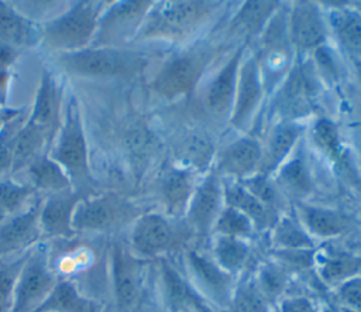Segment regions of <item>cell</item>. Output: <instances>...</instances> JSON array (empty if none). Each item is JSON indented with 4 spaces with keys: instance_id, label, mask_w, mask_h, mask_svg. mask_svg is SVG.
I'll return each mask as SVG.
<instances>
[{
    "instance_id": "f1b7e54d",
    "label": "cell",
    "mask_w": 361,
    "mask_h": 312,
    "mask_svg": "<svg viewBox=\"0 0 361 312\" xmlns=\"http://www.w3.org/2000/svg\"><path fill=\"white\" fill-rule=\"evenodd\" d=\"M209 253L226 272L235 277L247 264L250 246L243 239L212 234Z\"/></svg>"
},
{
    "instance_id": "e0dca14e",
    "label": "cell",
    "mask_w": 361,
    "mask_h": 312,
    "mask_svg": "<svg viewBox=\"0 0 361 312\" xmlns=\"http://www.w3.org/2000/svg\"><path fill=\"white\" fill-rule=\"evenodd\" d=\"M244 58V47H240L224 65L210 78L204 89V107L216 117H228L234 100L237 73Z\"/></svg>"
},
{
    "instance_id": "52a82bcc",
    "label": "cell",
    "mask_w": 361,
    "mask_h": 312,
    "mask_svg": "<svg viewBox=\"0 0 361 312\" xmlns=\"http://www.w3.org/2000/svg\"><path fill=\"white\" fill-rule=\"evenodd\" d=\"M58 278L49 265L47 246L37 244L25 254L18 272L11 312H34L55 287Z\"/></svg>"
},
{
    "instance_id": "44dd1931",
    "label": "cell",
    "mask_w": 361,
    "mask_h": 312,
    "mask_svg": "<svg viewBox=\"0 0 361 312\" xmlns=\"http://www.w3.org/2000/svg\"><path fill=\"white\" fill-rule=\"evenodd\" d=\"M298 220L313 240L336 239L345 234L351 227V220L345 215L305 203L298 205Z\"/></svg>"
},
{
    "instance_id": "836d02e7",
    "label": "cell",
    "mask_w": 361,
    "mask_h": 312,
    "mask_svg": "<svg viewBox=\"0 0 361 312\" xmlns=\"http://www.w3.org/2000/svg\"><path fill=\"white\" fill-rule=\"evenodd\" d=\"M278 8L279 3L276 1H245L235 13L230 28L244 34H261Z\"/></svg>"
},
{
    "instance_id": "7402d4cb",
    "label": "cell",
    "mask_w": 361,
    "mask_h": 312,
    "mask_svg": "<svg viewBox=\"0 0 361 312\" xmlns=\"http://www.w3.org/2000/svg\"><path fill=\"white\" fill-rule=\"evenodd\" d=\"M299 136L300 127L293 120L282 121L275 126L262 147V158L257 174L268 176L275 172L289 158Z\"/></svg>"
},
{
    "instance_id": "7a4b0ae2",
    "label": "cell",
    "mask_w": 361,
    "mask_h": 312,
    "mask_svg": "<svg viewBox=\"0 0 361 312\" xmlns=\"http://www.w3.org/2000/svg\"><path fill=\"white\" fill-rule=\"evenodd\" d=\"M147 58L137 51L120 47H89L76 52L58 54V65L78 76H131L144 69Z\"/></svg>"
},
{
    "instance_id": "484cf974",
    "label": "cell",
    "mask_w": 361,
    "mask_h": 312,
    "mask_svg": "<svg viewBox=\"0 0 361 312\" xmlns=\"http://www.w3.org/2000/svg\"><path fill=\"white\" fill-rule=\"evenodd\" d=\"M34 312H100V306L96 301L82 295L72 281L58 280Z\"/></svg>"
},
{
    "instance_id": "d6a6232c",
    "label": "cell",
    "mask_w": 361,
    "mask_h": 312,
    "mask_svg": "<svg viewBox=\"0 0 361 312\" xmlns=\"http://www.w3.org/2000/svg\"><path fill=\"white\" fill-rule=\"evenodd\" d=\"M32 31L30 20L0 1V47H24L32 41Z\"/></svg>"
},
{
    "instance_id": "4dcf8cb0",
    "label": "cell",
    "mask_w": 361,
    "mask_h": 312,
    "mask_svg": "<svg viewBox=\"0 0 361 312\" xmlns=\"http://www.w3.org/2000/svg\"><path fill=\"white\" fill-rule=\"evenodd\" d=\"M271 230V241L276 251L283 250H314V240L303 229L298 217L278 216Z\"/></svg>"
},
{
    "instance_id": "5bb4252c",
    "label": "cell",
    "mask_w": 361,
    "mask_h": 312,
    "mask_svg": "<svg viewBox=\"0 0 361 312\" xmlns=\"http://www.w3.org/2000/svg\"><path fill=\"white\" fill-rule=\"evenodd\" d=\"M290 45L300 51H316L327 40V21L313 1H295L286 13Z\"/></svg>"
},
{
    "instance_id": "3957f363",
    "label": "cell",
    "mask_w": 361,
    "mask_h": 312,
    "mask_svg": "<svg viewBox=\"0 0 361 312\" xmlns=\"http://www.w3.org/2000/svg\"><path fill=\"white\" fill-rule=\"evenodd\" d=\"M102 3L79 1L48 21L42 28V44L58 54L76 52L93 44Z\"/></svg>"
},
{
    "instance_id": "ba28073f",
    "label": "cell",
    "mask_w": 361,
    "mask_h": 312,
    "mask_svg": "<svg viewBox=\"0 0 361 312\" xmlns=\"http://www.w3.org/2000/svg\"><path fill=\"white\" fill-rule=\"evenodd\" d=\"M180 243V229L165 213H141L133 223L128 247L140 258H154L173 250Z\"/></svg>"
},
{
    "instance_id": "f546056e",
    "label": "cell",
    "mask_w": 361,
    "mask_h": 312,
    "mask_svg": "<svg viewBox=\"0 0 361 312\" xmlns=\"http://www.w3.org/2000/svg\"><path fill=\"white\" fill-rule=\"evenodd\" d=\"M327 24L341 47L361 58V13L353 8H336L329 14Z\"/></svg>"
},
{
    "instance_id": "4316f807",
    "label": "cell",
    "mask_w": 361,
    "mask_h": 312,
    "mask_svg": "<svg viewBox=\"0 0 361 312\" xmlns=\"http://www.w3.org/2000/svg\"><path fill=\"white\" fill-rule=\"evenodd\" d=\"M51 141L52 138L48 136L47 131L27 120L25 124L17 128L13 136L11 171L27 168L31 161L41 155L44 145Z\"/></svg>"
},
{
    "instance_id": "7bdbcfd3",
    "label": "cell",
    "mask_w": 361,
    "mask_h": 312,
    "mask_svg": "<svg viewBox=\"0 0 361 312\" xmlns=\"http://www.w3.org/2000/svg\"><path fill=\"white\" fill-rule=\"evenodd\" d=\"M336 304L348 312H361V275L347 280L333 289Z\"/></svg>"
},
{
    "instance_id": "9a60e30c",
    "label": "cell",
    "mask_w": 361,
    "mask_h": 312,
    "mask_svg": "<svg viewBox=\"0 0 361 312\" xmlns=\"http://www.w3.org/2000/svg\"><path fill=\"white\" fill-rule=\"evenodd\" d=\"M86 195L87 192L71 188L52 193L41 202L39 224L42 236L72 239L76 234L72 224L75 209Z\"/></svg>"
},
{
    "instance_id": "7dc6e473",
    "label": "cell",
    "mask_w": 361,
    "mask_h": 312,
    "mask_svg": "<svg viewBox=\"0 0 361 312\" xmlns=\"http://www.w3.org/2000/svg\"><path fill=\"white\" fill-rule=\"evenodd\" d=\"M193 312H216L213 311L212 306L207 305V302L204 299H202L199 295L195 299V305H193Z\"/></svg>"
},
{
    "instance_id": "60d3db41",
    "label": "cell",
    "mask_w": 361,
    "mask_h": 312,
    "mask_svg": "<svg viewBox=\"0 0 361 312\" xmlns=\"http://www.w3.org/2000/svg\"><path fill=\"white\" fill-rule=\"evenodd\" d=\"M24 256L14 258L13 261L0 263V312H11L14 302V288L18 272L24 263Z\"/></svg>"
},
{
    "instance_id": "ac0fdd59",
    "label": "cell",
    "mask_w": 361,
    "mask_h": 312,
    "mask_svg": "<svg viewBox=\"0 0 361 312\" xmlns=\"http://www.w3.org/2000/svg\"><path fill=\"white\" fill-rule=\"evenodd\" d=\"M313 271L329 288L361 275V256L331 246L320 247L313 253Z\"/></svg>"
},
{
    "instance_id": "ee69618b",
    "label": "cell",
    "mask_w": 361,
    "mask_h": 312,
    "mask_svg": "<svg viewBox=\"0 0 361 312\" xmlns=\"http://www.w3.org/2000/svg\"><path fill=\"white\" fill-rule=\"evenodd\" d=\"M241 184L252 193L255 195L261 202H264L267 206L276 210V205L279 202L276 188L268 181V176L264 175H252L247 179H243Z\"/></svg>"
},
{
    "instance_id": "8fae6325",
    "label": "cell",
    "mask_w": 361,
    "mask_h": 312,
    "mask_svg": "<svg viewBox=\"0 0 361 312\" xmlns=\"http://www.w3.org/2000/svg\"><path fill=\"white\" fill-rule=\"evenodd\" d=\"M111 289L116 305L121 311L133 308L142 289V258L137 257L128 246L116 241L110 248Z\"/></svg>"
},
{
    "instance_id": "d6986e66",
    "label": "cell",
    "mask_w": 361,
    "mask_h": 312,
    "mask_svg": "<svg viewBox=\"0 0 361 312\" xmlns=\"http://www.w3.org/2000/svg\"><path fill=\"white\" fill-rule=\"evenodd\" d=\"M262 145L251 137H241L221 150L216 168L219 174L235 179H247L259 169Z\"/></svg>"
},
{
    "instance_id": "4fadbf2b",
    "label": "cell",
    "mask_w": 361,
    "mask_h": 312,
    "mask_svg": "<svg viewBox=\"0 0 361 312\" xmlns=\"http://www.w3.org/2000/svg\"><path fill=\"white\" fill-rule=\"evenodd\" d=\"M264 88L265 85L258 59L254 55L244 56L238 68L234 100L228 116L233 127L244 128L250 124L261 104Z\"/></svg>"
},
{
    "instance_id": "9c48e42d",
    "label": "cell",
    "mask_w": 361,
    "mask_h": 312,
    "mask_svg": "<svg viewBox=\"0 0 361 312\" xmlns=\"http://www.w3.org/2000/svg\"><path fill=\"white\" fill-rule=\"evenodd\" d=\"M185 264L192 281L189 284L197 295L224 309L237 285L234 275L226 272L210 253L197 248H190L185 253Z\"/></svg>"
},
{
    "instance_id": "1f68e13d",
    "label": "cell",
    "mask_w": 361,
    "mask_h": 312,
    "mask_svg": "<svg viewBox=\"0 0 361 312\" xmlns=\"http://www.w3.org/2000/svg\"><path fill=\"white\" fill-rule=\"evenodd\" d=\"M164 296L171 311L173 312H193L195 299L197 292L192 288L188 280H185L171 264L164 263L161 270Z\"/></svg>"
},
{
    "instance_id": "74e56055",
    "label": "cell",
    "mask_w": 361,
    "mask_h": 312,
    "mask_svg": "<svg viewBox=\"0 0 361 312\" xmlns=\"http://www.w3.org/2000/svg\"><path fill=\"white\" fill-rule=\"evenodd\" d=\"M281 185L295 196H305L312 189L310 172L300 157L288 158L278 169Z\"/></svg>"
},
{
    "instance_id": "c3c4849f",
    "label": "cell",
    "mask_w": 361,
    "mask_h": 312,
    "mask_svg": "<svg viewBox=\"0 0 361 312\" xmlns=\"http://www.w3.org/2000/svg\"><path fill=\"white\" fill-rule=\"evenodd\" d=\"M272 312H276V311H272Z\"/></svg>"
},
{
    "instance_id": "8d00e7d4",
    "label": "cell",
    "mask_w": 361,
    "mask_h": 312,
    "mask_svg": "<svg viewBox=\"0 0 361 312\" xmlns=\"http://www.w3.org/2000/svg\"><path fill=\"white\" fill-rule=\"evenodd\" d=\"M32 195L35 189L27 184L0 181V223L30 208Z\"/></svg>"
},
{
    "instance_id": "6da1fadb",
    "label": "cell",
    "mask_w": 361,
    "mask_h": 312,
    "mask_svg": "<svg viewBox=\"0 0 361 312\" xmlns=\"http://www.w3.org/2000/svg\"><path fill=\"white\" fill-rule=\"evenodd\" d=\"M49 157L63 169L73 189L87 192L93 185L89 152L76 100L72 97L63 110L56 141Z\"/></svg>"
},
{
    "instance_id": "2e32d148",
    "label": "cell",
    "mask_w": 361,
    "mask_h": 312,
    "mask_svg": "<svg viewBox=\"0 0 361 312\" xmlns=\"http://www.w3.org/2000/svg\"><path fill=\"white\" fill-rule=\"evenodd\" d=\"M39 209L41 202H35L0 223V258L30 250L41 239Z\"/></svg>"
},
{
    "instance_id": "ffe728a7",
    "label": "cell",
    "mask_w": 361,
    "mask_h": 312,
    "mask_svg": "<svg viewBox=\"0 0 361 312\" xmlns=\"http://www.w3.org/2000/svg\"><path fill=\"white\" fill-rule=\"evenodd\" d=\"M61 89L55 76L49 71H44L28 121L47 131L51 138L55 137L56 128L61 124Z\"/></svg>"
},
{
    "instance_id": "e575fe53",
    "label": "cell",
    "mask_w": 361,
    "mask_h": 312,
    "mask_svg": "<svg viewBox=\"0 0 361 312\" xmlns=\"http://www.w3.org/2000/svg\"><path fill=\"white\" fill-rule=\"evenodd\" d=\"M224 312H272V304L261 292L252 277L235 285Z\"/></svg>"
},
{
    "instance_id": "cb8c5ba5",
    "label": "cell",
    "mask_w": 361,
    "mask_h": 312,
    "mask_svg": "<svg viewBox=\"0 0 361 312\" xmlns=\"http://www.w3.org/2000/svg\"><path fill=\"white\" fill-rule=\"evenodd\" d=\"M314 71L307 64L295 65L281 88L279 102L289 114L299 116L312 102L314 93Z\"/></svg>"
},
{
    "instance_id": "bcb514c9",
    "label": "cell",
    "mask_w": 361,
    "mask_h": 312,
    "mask_svg": "<svg viewBox=\"0 0 361 312\" xmlns=\"http://www.w3.org/2000/svg\"><path fill=\"white\" fill-rule=\"evenodd\" d=\"M16 131L13 124H7L0 133V174L11 169V143Z\"/></svg>"
},
{
    "instance_id": "83f0119b",
    "label": "cell",
    "mask_w": 361,
    "mask_h": 312,
    "mask_svg": "<svg viewBox=\"0 0 361 312\" xmlns=\"http://www.w3.org/2000/svg\"><path fill=\"white\" fill-rule=\"evenodd\" d=\"M27 172L30 178V186L37 191L49 192V195L71 189V181L63 172V169L49 157L38 155L34 161L27 165Z\"/></svg>"
},
{
    "instance_id": "603a6c76",
    "label": "cell",
    "mask_w": 361,
    "mask_h": 312,
    "mask_svg": "<svg viewBox=\"0 0 361 312\" xmlns=\"http://www.w3.org/2000/svg\"><path fill=\"white\" fill-rule=\"evenodd\" d=\"M223 196L224 205L244 213L254 223L257 230L271 229L278 217L272 208L261 202L241 182H223Z\"/></svg>"
},
{
    "instance_id": "f35d334b",
    "label": "cell",
    "mask_w": 361,
    "mask_h": 312,
    "mask_svg": "<svg viewBox=\"0 0 361 312\" xmlns=\"http://www.w3.org/2000/svg\"><path fill=\"white\" fill-rule=\"evenodd\" d=\"M313 144L330 161L340 162L344 157L341 138L337 126L329 119H317L312 126Z\"/></svg>"
},
{
    "instance_id": "8992f818",
    "label": "cell",
    "mask_w": 361,
    "mask_h": 312,
    "mask_svg": "<svg viewBox=\"0 0 361 312\" xmlns=\"http://www.w3.org/2000/svg\"><path fill=\"white\" fill-rule=\"evenodd\" d=\"M140 215L137 206L124 196L116 193L86 195L75 209L72 224L76 233H102L134 223Z\"/></svg>"
},
{
    "instance_id": "30bf717a",
    "label": "cell",
    "mask_w": 361,
    "mask_h": 312,
    "mask_svg": "<svg viewBox=\"0 0 361 312\" xmlns=\"http://www.w3.org/2000/svg\"><path fill=\"white\" fill-rule=\"evenodd\" d=\"M152 1H120L100 14L97 30L90 47H118L140 31Z\"/></svg>"
},
{
    "instance_id": "5b68a950",
    "label": "cell",
    "mask_w": 361,
    "mask_h": 312,
    "mask_svg": "<svg viewBox=\"0 0 361 312\" xmlns=\"http://www.w3.org/2000/svg\"><path fill=\"white\" fill-rule=\"evenodd\" d=\"M213 58L214 49L202 45L173 55L155 73L151 82L152 90L166 99L189 93L197 85Z\"/></svg>"
},
{
    "instance_id": "d4e9b609",
    "label": "cell",
    "mask_w": 361,
    "mask_h": 312,
    "mask_svg": "<svg viewBox=\"0 0 361 312\" xmlns=\"http://www.w3.org/2000/svg\"><path fill=\"white\" fill-rule=\"evenodd\" d=\"M196 186L197 184L190 169L176 168L169 171L161 186L165 215L172 219L183 216Z\"/></svg>"
},
{
    "instance_id": "7c38bea8",
    "label": "cell",
    "mask_w": 361,
    "mask_h": 312,
    "mask_svg": "<svg viewBox=\"0 0 361 312\" xmlns=\"http://www.w3.org/2000/svg\"><path fill=\"white\" fill-rule=\"evenodd\" d=\"M224 208L223 182L219 175L209 174L202 179L185 210L186 227L197 236L212 233L214 222Z\"/></svg>"
},
{
    "instance_id": "277c9868",
    "label": "cell",
    "mask_w": 361,
    "mask_h": 312,
    "mask_svg": "<svg viewBox=\"0 0 361 312\" xmlns=\"http://www.w3.org/2000/svg\"><path fill=\"white\" fill-rule=\"evenodd\" d=\"M219 3L212 1H164L152 6L140 31V38L179 40L204 24Z\"/></svg>"
},
{
    "instance_id": "ab89813d",
    "label": "cell",
    "mask_w": 361,
    "mask_h": 312,
    "mask_svg": "<svg viewBox=\"0 0 361 312\" xmlns=\"http://www.w3.org/2000/svg\"><path fill=\"white\" fill-rule=\"evenodd\" d=\"M254 223L240 210L226 206L221 209L217 220L214 222L212 234H220V236H228L235 239L248 240L252 233L255 232Z\"/></svg>"
},
{
    "instance_id": "d590c367",
    "label": "cell",
    "mask_w": 361,
    "mask_h": 312,
    "mask_svg": "<svg viewBox=\"0 0 361 312\" xmlns=\"http://www.w3.org/2000/svg\"><path fill=\"white\" fill-rule=\"evenodd\" d=\"M258 288L274 305L283 298L289 285V270L279 261H267L259 265L254 277Z\"/></svg>"
},
{
    "instance_id": "b9f144b4",
    "label": "cell",
    "mask_w": 361,
    "mask_h": 312,
    "mask_svg": "<svg viewBox=\"0 0 361 312\" xmlns=\"http://www.w3.org/2000/svg\"><path fill=\"white\" fill-rule=\"evenodd\" d=\"M179 155L182 162H185V165L188 164L189 167L188 169L190 168L199 169V168H204L210 162V158L213 155V148L207 140L199 136H193L180 144Z\"/></svg>"
},
{
    "instance_id": "f6af8a7d",
    "label": "cell",
    "mask_w": 361,
    "mask_h": 312,
    "mask_svg": "<svg viewBox=\"0 0 361 312\" xmlns=\"http://www.w3.org/2000/svg\"><path fill=\"white\" fill-rule=\"evenodd\" d=\"M278 312H317L313 301L303 295L285 296L278 302Z\"/></svg>"
}]
</instances>
